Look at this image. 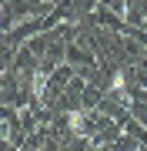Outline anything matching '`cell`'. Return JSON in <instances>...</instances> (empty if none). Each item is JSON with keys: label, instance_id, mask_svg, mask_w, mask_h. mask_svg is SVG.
<instances>
[{"label": "cell", "instance_id": "cell-1", "mask_svg": "<svg viewBox=\"0 0 147 151\" xmlns=\"http://www.w3.org/2000/svg\"><path fill=\"white\" fill-rule=\"evenodd\" d=\"M67 131H70L74 138H87L90 134V114H87V108H70L67 111Z\"/></svg>", "mask_w": 147, "mask_h": 151}, {"label": "cell", "instance_id": "cell-2", "mask_svg": "<svg viewBox=\"0 0 147 151\" xmlns=\"http://www.w3.org/2000/svg\"><path fill=\"white\" fill-rule=\"evenodd\" d=\"M107 91L114 94L120 104H131V91H127V74L124 70H114V74L107 77Z\"/></svg>", "mask_w": 147, "mask_h": 151}, {"label": "cell", "instance_id": "cell-3", "mask_svg": "<svg viewBox=\"0 0 147 151\" xmlns=\"http://www.w3.org/2000/svg\"><path fill=\"white\" fill-rule=\"evenodd\" d=\"M44 91H47V70H33L30 74V97H44Z\"/></svg>", "mask_w": 147, "mask_h": 151}]
</instances>
